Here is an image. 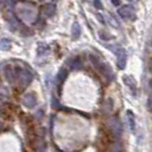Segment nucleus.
Segmentation results:
<instances>
[{"label": "nucleus", "instance_id": "f257e3e1", "mask_svg": "<svg viewBox=\"0 0 152 152\" xmlns=\"http://www.w3.org/2000/svg\"><path fill=\"white\" fill-rule=\"evenodd\" d=\"M17 14L20 15V17L23 21H26V22H33L37 17L36 9L30 5H18Z\"/></svg>", "mask_w": 152, "mask_h": 152}, {"label": "nucleus", "instance_id": "f03ea898", "mask_svg": "<svg viewBox=\"0 0 152 152\" xmlns=\"http://www.w3.org/2000/svg\"><path fill=\"white\" fill-rule=\"evenodd\" d=\"M91 62H93V64L96 66V69L99 70V72L103 75V76L105 77L107 79H109V80H113L114 78V75L113 72H112V70H111V68L107 65V64H105V63H102V62H99L96 57H94L93 55L91 56Z\"/></svg>", "mask_w": 152, "mask_h": 152}, {"label": "nucleus", "instance_id": "7ed1b4c3", "mask_svg": "<svg viewBox=\"0 0 152 152\" xmlns=\"http://www.w3.org/2000/svg\"><path fill=\"white\" fill-rule=\"evenodd\" d=\"M107 124H109V127H110V129H111V133L113 134V136H115V137L121 136L122 125H121V121H120L118 118H115V117L110 118Z\"/></svg>", "mask_w": 152, "mask_h": 152}, {"label": "nucleus", "instance_id": "20e7f679", "mask_svg": "<svg viewBox=\"0 0 152 152\" xmlns=\"http://www.w3.org/2000/svg\"><path fill=\"white\" fill-rule=\"evenodd\" d=\"M113 53L117 55V65L120 70H124V68L126 66V60H127V55L125 49L117 46V49L113 50Z\"/></svg>", "mask_w": 152, "mask_h": 152}, {"label": "nucleus", "instance_id": "39448f33", "mask_svg": "<svg viewBox=\"0 0 152 152\" xmlns=\"http://www.w3.org/2000/svg\"><path fill=\"white\" fill-rule=\"evenodd\" d=\"M20 75V69L14 68V66H7L5 69V78L7 79L9 83H15L18 79Z\"/></svg>", "mask_w": 152, "mask_h": 152}, {"label": "nucleus", "instance_id": "423d86ee", "mask_svg": "<svg viewBox=\"0 0 152 152\" xmlns=\"http://www.w3.org/2000/svg\"><path fill=\"white\" fill-rule=\"evenodd\" d=\"M22 103L25 107H29V109L34 107L36 104H37V96H36V94H34V93H29V94H26V95L23 97Z\"/></svg>", "mask_w": 152, "mask_h": 152}, {"label": "nucleus", "instance_id": "0eeeda50", "mask_svg": "<svg viewBox=\"0 0 152 152\" xmlns=\"http://www.w3.org/2000/svg\"><path fill=\"white\" fill-rule=\"evenodd\" d=\"M118 13H119V15L121 16L122 18H130L133 16V14H134L133 9L129 6H124V7L119 8Z\"/></svg>", "mask_w": 152, "mask_h": 152}, {"label": "nucleus", "instance_id": "6e6552de", "mask_svg": "<svg viewBox=\"0 0 152 152\" xmlns=\"http://www.w3.org/2000/svg\"><path fill=\"white\" fill-rule=\"evenodd\" d=\"M55 12H56V8H55V6H54L53 4H47V5H45V6L42 7V13H44V15L47 16V17L54 16Z\"/></svg>", "mask_w": 152, "mask_h": 152}, {"label": "nucleus", "instance_id": "1a4fd4ad", "mask_svg": "<svg viewBox=\"0 0 152 152\" xmlns=\"http://www.w3.org/2000/svg\"><path fill=\"white\" fill-rule=\"evenodd\" d=\"M13 113H14L13 105H10V104H6L5 107H2L1 115H4V118H6V119H12V118H13Z\"/></svg>", "mask_w": 152, "mask_h": 152}, {"label": "nucleus", "instance_id": "9d476101", "mask_svg": "<svg viewBox=\"0 0 152 152\" xmlns=\"http://www.w3.org/2000/svg\"><path fill=\"white\" fill-rule=\"evenodd\" d=\"M69 65H70L71 70H80V69L83 68V62L80 61L79 57H73L72 60H70Z\"/></svg>", "mask_w": 152, "mask_h": 152}, {"label": "nucleus", "instance_id": "9b49d317", "mask_svg": "<svg viewBox=\"0 0 152 152\" xmlns=\"http://www.w3.org/2000/svg\"><path fill=\"white\" fill-rule=\"evenodd\" d=\"M122 81H124L125 84L127 85L129 88H132V89H136L137 84H136V81H135V79H134L133 77L124 76V77H122Z\"/></svg>", "mask_w": 152, "mask_h": 152}, {"label": "nucleus", "instance_id": "f8f14e48", "mask_svg": "<svg viewBox=\"0 0 152 152\" xmlns=\"http://www.w3.org/2000/svg\"><path fill=\"white\" fill-rule=\"evenodd\" d=\"M80 33H81V29H80V25L79 23H73L72 25V29H71V36L73 39H78L80 37Z\"/></svg>", "mask_w": 152, "mask_h": 152}, {"label": "nucleus", "instance_id": "ddd939ff", "mask_svg": "<svg viewBox=\"0 0 152 152\" xmlns=\"http://www.w3.org/2000/svg\"><path fill=\"white\" fill-rule=\"evenodd\" d=\"M127 120H128V124H129L130 129H135V117H134V113L129 110L127 111Z\"/></svg>", "mask_w": 152, "mask_h": 152}, {"label": "nucleus", "instance_id": "4468645a", "mask_svg": "<svg viewBox=\"0 0 152 152\" xmlns=\"http://www.w3.org/2000/svg\"><path fill=\"white\" fill-rule=\"evenodd\" d=\"M66 77H68V71H66L65 69H61L56 78H57V80H58L60 83H63V81L66 79Z\"/></svg>", "mask_w": 152, "mask_h": 152}, {"label": "nucleus", "instance_id": "2eb2a0df", "mask_svg": "<svg viewBox=\"0 0 152 152\" xmlns=\"http://www.w3.org/2000/svg\"><path fill=\"white\" fill-rule=\"evenodd\" d=\"M9 48H10V41L8 39H1L0 40V49L8 50Z\"/></svg>", "mask_w": 152, "mask_h": 152}, {"label": "nucleus", "instance_id": "dca6fc26", "mask_svg": "<svg viewBox=\"0 0 152 152\" xmlns=\"http://www.w3.org/2000/svg\"><path fill=\"white\" fill-rule=\"evenodd\" d=\"M122 151H124V146H122L121 142H117V143H114L112 152H122Z\"/></svg>", "mask_w": 152, "mask_h": 152}, {"label": "nucleus", "instance_id": "f3484780", "mask_svg": "<svg viewBox=\"0 0 152 152\" xmlns=\"http://www.w3.org/2000/svg\"><path fill=\"white\" fill-rule=\"evenodd\" d=\"M99 37L103 39V40H111L112 39V36H110V34H107V32H104V31H101L99 32Z\"/></svg>", "mask_w": 152, "mask_h": 152}, {"label": "nucleus", "instance_id": "a211bd4d", "mask_svg": "<svg viewBox=\"0 0 152 152\" xmlns=\"http://www.w3.org/2000/svg\"><path fill=\"white\" fill-rule=\"evenodd\" d=\"M146 107H148V110L152 112V93L149 95V97H148V102H146Z\"/></svg>", "mask_w": 152, "mask_h": 152}, {"label": "nucleus", "instance_id": "6ab92c4d", "mask_svg": "<svg viewBox=\"0 0 152 152\" xmlns=\"http://www.w3.org/2000/svg\"><path fill=\"white\" fill-rule=\"evenodd\" d=\"M94 5H95V7L99 8V9H101V8L103 7V6H102V2H101L99 0H94Z\"/></svg>", "mask_w": 152, "mask_h": 152}, {"label": "nucleus", "instance_id": "aec40b11", "mask_svg": "<svg viewBox=\"0 0 152 152\" xmlns=\"http://www.w3.org/2000/svg\"><path fill=\"white\" fill-rule=\"evenodd\" d=\"M111 1H112V4L114 6H119L120 5V0H111Z\"/></svg>", "mask_w": 152, "mask_h": 152}, {"label": "nucleus", "instance_id": "412c9836", "mask_svg": "<svg viewBox=\"0 0 152 152\" xmlns=\"http://www.w3.org/2000/svg\"><path fill=\"white\" fill-rule=\"evenodd\" d=\"M2 127H4V126H2V124H1V122H0V132H1V130H2Z\"/></svg>", "mask_w": 152, "mask_h": 152}, {"label": "nucleus", "instance_id": "4be33fe9", "mask_svg": "<svg viewBox=\"0 0 152 152\" xmlns=\"http://www.w3.org/2000/svg\"><path fill=\"white\" fill-rule=\"evenodd\" d=\"M55 152H62V151H61V150H56Z\"/></svg>", "mask_w": 152, "mask_h": 152}]
</instances>
